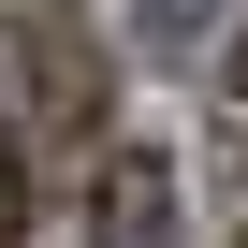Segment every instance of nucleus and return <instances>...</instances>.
I'll use <instances>...</instances> for the list:
<instances>
[{"label": "nucleus", "mask_w": 248, "mask_h": 248, "mask_svg": "<svg viewBox=\"0 0 248 248\" xmlns=\"http://www.w3.org/2000/svg\"><path fill=\"white\" fill-rule=\"evenodd\" d=\"M0 132H102V59H88L73 15L0 30Z\"/></svg>", "instance_id": "1"}, {"label": "nucleus", "mask_w": 248, "mask_h": 248, "mask_svg": "<svg viewBox=\"0 0 248 248\" xmlns=\"http://www.w3.org/2000/svg\"><path fill=\"white\" fill-rule=\"evenodd\" d=\"M88 248H175V161L161 146H102L88 161Z\"/></svg>", "instance_id": "2"}, {"label": "nucleus", "mask_w": 248, "mask_h": 248, "mask_svg": "<svg viewBox=\"0 0 248 248\" xmlns=\"http://www.w3.org/2000/svg\"><path fill=\"white\" fill-rule=\"evenodd\" d=\"M117 15H132V44H146V59H190V44L233 15V0H117Z\"/></svg>", "instance_id": "3"}, {"label": "nucleus", "mask_w": 248, "mask_h": 248, "mask_svg": "<svg viewBox=\"0 0 248 248\" xmlns=\"http://www.w3.org/2000/svg\"><path fill=\"white\" fill-rule=\"evenodd\" d=\"M30 233V132H0V248Z\"/></svg>", "instance_id": "4"}, {"label": "nucleus", "mask_w": 248, "mask_h": 248, "mask_svg": "<svg viewBox=\"0 0 248 248\" xmlns=\"http://www.w3.org/2000/svg\"><path fill=\"white\" fill-rule=\"evenodd\" d=\"M219 132H248V30H233V73H219Z\"/></svg>", "instance_id": "5"}, {"label": "nucleus", "mask_w": 248, "mask_h": 248, "mask_svg": "<svg viewBox=\"0 0 248 248\" xmlns=\"http://www.w3.org/2000/svg\"><path fill=\"white\" fill-rule=\"evenodd\" d=\"M233 248H248V219H233Z\"/></svg>", "instance_id": "6"}]
</instances>
